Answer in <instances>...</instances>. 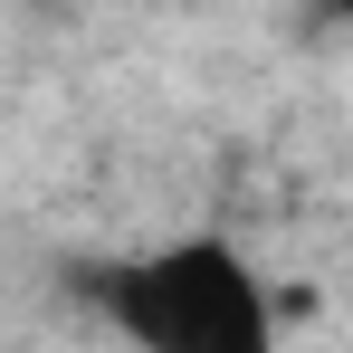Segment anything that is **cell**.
<instances>
[{
    "instance_id": "cell-1",
    "label": "cell",
    "mask_w": 353,
    "mask_h": 353,
    "mask_svg": "<svg viewBox=\"0 0 353 353\" xmlns=\"http://www.w3.org/2000/svg\"><path fill=\"white\" fill-rule=\"evenodd\" d=\"M96 315L134 353H277V296L230 239H172L86 277Z\"/></svg>"
},
{
    "instance_id": "cell-2",
    "label": "cell",
    "mask_w": 353,
    "mask_h": 353,
    "mask_svg": "<svg viewBox=\"0 0 353 353\" xmlns=\"http://www.w3.org/2000/svg\"><path fill=\"white\" fill-rule=\"evenodd\" d=\"M334 10H344V19H353V0H334Z\"/></svg>"
}]
</instances>
